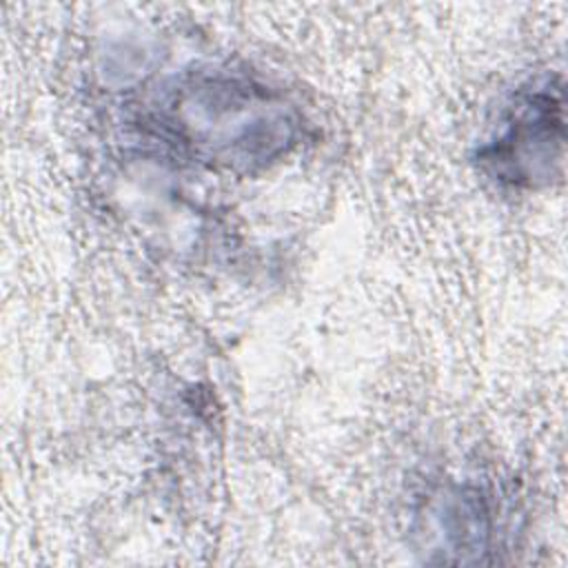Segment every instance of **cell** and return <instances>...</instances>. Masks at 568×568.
<instances>
[{
	"instance_id": "cell-1",
	"label": "cell",
	"mask_w": 568,
	"mask_h": 568,
	"mask_svg": "<svg viewBox=\"0 0 568 568\" xmlns=\"http://www.w3.org/2000/svg\"><path fill=\"white\" fill-rule=\"evenodd\" d=\"M180 89L166 109L169 126L180 124L184 144L213 149L224 162H255L284 142V106L260 87L200 80Z\"/></svg>"
},
{
	"instance_id": "cell-2",
	"label": "cell",
	"mask_w": 568,
	"mask_h": 568,
	"mask_svg": "<svg viewBox=\"0 0 568 568\" xmlns=\"http://www.w3.org/2000/svg\"><path fill=\"white\" fill-rule=\"evenodd\" d=\"M561 146V93L544 84L515 100L499 133L481 149V162L501 182L535 186L552 178Z\"/></svg>"
}]
</instances>
